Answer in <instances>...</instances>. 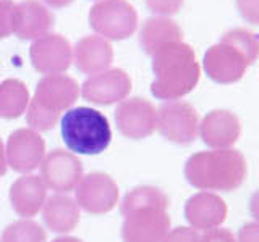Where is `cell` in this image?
<instances>
[{
    "label": "cell",
    "mask_w": 259,
    "mask_h": 242,
    "mask_svg": "<svg viewBox=\"0 0 259 242\" xmlns=\"http://www.w3.org/2000/svg\"><path fill=\"white\" fill-rule=\"evenodd\" d=\"M132 92V79L121 68H107L86 78L81 87L84 100L96 105L120 103Z\"/></svg>",
    "instance_id": "12"
},
{
    "label": "cell",
    "mask_w": 259,
    "mask_h": 242,
    "mask_svg": "<svg viewBox=\"0 0 259 242\" xmlns=\"http://www.w3.org/2000/svg\"><path fill=\"white\" fill-rule=\"evenodd\" d=\"M29 58L34 70L40 75H59L71 67L73 47L67 37L60 34H46L31 44Z\"/></svg>",
    "instance_id": "13"
},
{
    "label": "cell",
    "mask_w": 259,
    "mask_h": 242,
    "mask_svg": "<svg viewBox=\"0 0 259 242\" xmlns=\"http://www.w3.org/2000/svg\"><path fill=\"white\" fill-rule=\"evenodd\" d=\"M120 189L107 173L94 171L81 177L76 186L75 200L79 210L89 215H105L118 204Z\"/></svg>",
    "instance_id": "9"
},
{
    "label": "cell",
    "mask_w": 259,
    "mask_h": 242,
    "mask_svg": "<svg viewBox=\"0 0 259 242\" xmlns=\"http://www.w3.org/2000/svg\"><path fill=\"white\" fill-rule=\"evenodd\" d=\"M183 32L180 26L168 16H152L148 18L140 31V45L143 52L149 56H154L164 47L182 42Z\"/></svg>",
    "instance_id": "21"
},
{
    "label": "cell",
    "mask_w": 259,
    "mask_h": 242,
    "mask_svg": "<svg viewBox=\"0 0 259 242\" xmlns=\"http://www.w3.org/2000/svg\"><path fill=\"white\" fill-rule=\"evenodd\" d=\"M89 24L104 39L123 40L135 34L138 13L126 0H99L89 10Z\"/></svg>",
    "instance_id": "7"
},
{
    "label": "cell",
    "mask_w": 259,
    "mask_h": 242,
    "mask_svg": "<svg viewBox=\"0 0 259 242\" xmlns=\"http://www.w3.org/2000/svg\"><path fill=\"white\" fill-rule=\"evenodd\" d=\"M42 2L52 8H63V7H68L73 0H42Z\"/></svg>",
    "instance_id": "32"
},
{
    "label": "cell",
    "mask_w": 259,
    "mask_h": 242,
    "mask_svg": "<svg viewBox=\"0 0 259 242\" xmlns=\"http://www.w3.org/2000/svg\"><path fill=\"white\" fill-rule=\"evenodd\" d=\"M183 176L194 189L233 192L248 177V161L237 149H209L193 153L185 161Z\"/></svg>",
    "instance_id": "2"
},
{
    "label": "cell",
    "mask_w": 259,
    "mask_h": 242,
    "mask_svg": "<svg viewBox=\"0 0 259 242\" xmlns=\"http://www.w3.org/2000/svg\"><path fill=\"white\" fill-rule=\"evenodd\" d=\"M51 242H84V240H81L78 237H73V236H60V237H55Z\"/></svg>",
    "instance_id": "33"
},
{
    "label": "cell",
    "mask_w": 259,
    "mask_h": 242,
    "mask_svg": "<svg viewBox=\"0 0 259 242\" xmlns=\"http://www.w3.org/2000/svg\"><path fill=\"white\" fill-rule=\"evenodd\" d=\"M8 199L16 215L31 220L42 210L47 199V188L40 176L23 174L10 186Z\"/></svg>",
    "instance_id": "18"
},
{
    "label": "cell",
    "mask_w": 259,
    "mask_h": 242,
    "mask_svg": "<svg viewBox=\"0 0 259 242\" xmlns=\"http://www.w3.org/2000/svg\"><path fill=\"white\" fill-rule=\"evenodd\" d=\"M156 129L168 142L190 145L199 136V115L188 102H164L156 110Z\"/></svg>",
    "instance_id": "8"
},
{
    "label": "cell",
    "mask_w": 259,
    "mask_h": 242,
    "mask_svg": "<svg viewBox=\"0 0 259 242\" xmlns=\"http://www.w3.org/2000/svg\"><path fill=\"white\" fill-rule=\"evenodd\" d=\"M144 4L157 16H170L180 10L183 0H144Z\"/></svg>",
    "instance_id": "25"
},
{
    "label": "cell",
    "mask_w": 259,
    "mask_h": 242,
    "mask_svg": "<svg viewBox=\"0 0 259 242\" xmlns=\"http://www.w3.org/2000/svg\"><path fill=\"white\" fill-rule=\"evenodd\" d=\"M7 158H5V145L2 142V139H0V177H4L5 173H7Z\"/></svg>",
    "instance_id": "31"
},
{
    "label": "cell",
    "mask_w": 259,
    "mask_h": 242,
    "mask_svg": "<svg viewBox=\"0 0 259 242\" xmlns=\"http://www.w3.org/2000/svg\"><path fill=\"white\" fill-rule=\"evenodd\" d=\"M55 18L49 8L39 0H23L15 4L13 34L23 40H36L51 34Z\"/></svg>",
    "instance_id": "17"
},
{
    "label": "cell",
    "mask_w": 259,
    "mask_h": 242,
    "mask_svg": "<svg viewBox=\"0 0 259 242\" xmlns=\"http://www.w3.org/2000/svg\"><path fill=\"white\" fill-rule=\"evenodd\" d=\"M168 207V196L156 186L143 184L128 191L120 204L121 240L162 242L172 229Z\"/></svg>",
    "instance_id": "1"
},
{
    "label": "cell",
    "mask_w": 259,
    "mask_h": 242,
    "mask_svg": "<svg viewBox=\"0 0 259 242\" xmlns=\"http://www.w3.org/2000/svg\"><path fill=\"white\" fill-rule=\"evenodd\" d=\"M199 231L190 228V226H177L170 229L162 242H199Z\"/></svg>",
    "instance_id": "27"
},
{
    "label": "cell",
    "mask_w": 259,
    "mask_h": 242,
    "mask_svg": "<svg viewBox=\"0 0 259 242\" xmlns=\"http://www.w3.org/2000/svg\"><path fill=\"white\" fill-rule=\"evenodd\" d=\"M13 0H0V39L13 34Z\"/></svg>",
    "instance_id": "24"
},
{
    "label": "cell",
    "mask_w": 259,
    "mask_h": 242,
    "mask_svg": "<svg viewBox=\"0 0 259 242\" xmlns=\"http://www.w3.org/2000/svg\"><path fill=\"white\" fill-rule=\"evenodd\" d=\"M46 239L47 236L42 226L28 218H21L7 226L0 242H46Z\"/></svg>",
    "instance_id": "23"
},
{
    "label": "cell",
    "mask_w": 259,
    "mask_h": 242,
    "mask_svg": "<svg viewBox=\"0 0 259 242\" xmlns=\"http://www.w3.org/2000/svg\"><path fill=\"white\" fill-rule=\"evenodd\" d=\"M29 91L20 79L8 78L0 83V118H20L29 105Z\"/></svg>",
    "instance_id": "22"
},
{
    "label": "cell",
    "mask_w": 259,
    "mask_h": 242,
    "mask_svg": "<svg viewBox=\"0 0 259 242\" xmlns=\"http://www.w3.org/2000/svg\"><path fill=\"white\" fill-rule=\"evenodd\" d=\"M249 215L254 218V221L259 223V189L253 192V196L249 197V204H248Z\"/></svg>",
    "instance_id": "30"
},
{
    "label": "cell",
    "mask_w": 259,
    "mask_h": 242,
    "mask_svg": "<svg viewBox=\"0 0 259 242\" xmlns=\"http://www.w3.org/2000/svg\"><path fill=\"white\" fill-rule=\"evenodd\" d=\"M39 168L40 179L44 181L46 188L60 194H67L76 189L81 177L84 176L83 161L73 152L63 149H54L47 152Z\"/></svg>",
    "instance_id": "11"
},
{
    "label": "cell",
    "mask_w": 259,
    "mask_h": 242,
    "mask_svg": "<svg viewBox=\"0 0 259 242\" xmlns=\"http://www.w3.org/2000/svg\"><path fill=\"white\" fill-rule=\"evenodd\" d=\"M79 97V84L68 75H47L40 78L34 97L29 100L26 121L34 131H49L60 121L65 111L73 108Z\"/></svg>",
    "instance_id": "5"
},
{
    "label": "cell",
    "mask_w": 259,
    "mask_h": 242,
    "mask_svg": "<svg viewBox=\"0 0 259 242\" xmlns=\"http://www.w3.org/2000/svg\"><path fill=\"white\" fill-rule=\"evenodd\" d=\"M183 215L190 228L207 231L224 224L229 216V207L219 194L199 191L185 202Z\"/></svg>",
    "instance_id": "15"
},
{
    "label": "cell",
    "mask_w": 259,
    "mask_h": 242,
    "mask_svg": "<svg viewBox=\"0 0 259 242\" xmlns=\"http://www.w3.org/2000/svg\"><path fill=\"white\" fill-rule=\"evenodd\" d=\"M259 56V39L245 28L224 32L217 44L210 45L202 58L209 79L217 84H233L246 75L249 65Z\"/></svg>",
    "instance_id": "4"
},
{
    "label": "cell",
    "mask_w": 259,
    "mask_h": 242,
    "mask_svg": "<svg viewBox=\"0 0 259 242\" xmlns=\"http://www.w3.org/2000/svg\"><path fill=\"white\" fill-rule=\"evenodd\" d=\"M73 58L81 73L96 75L110 67L113 62V48L107 39L101 36H86L76 42Z\"/></svg>",
    "instance_id": "20"
},
{
    "label": "cell",
    "mask_w": 259,
    "mask_h": 242,
    "mask_svg": "<svg viewBox=\"0 0 259 242\" xmlns=\"http://www.w3.org/2000/svg\"><path fill=\"white\" fill-rule=\"evenodd\" d=\"M151 94L159 100L172 102L194 91L201 78V67L193 48L174 42L152 56Z\"/></svg>",
    "instance_id": "3"
},
{
    "label": "cell",
    "mask_w": 259,
    "mask_h": 242,
    "mask_svg": "<svg viewBox=\"0 0 259 242\" xmlns=\"http://www.w3.org/2000/svg\"><path fill=\"white\" fill-rule=\"evenodd\" d=\"M115 125L128 139H146L156 131V107L143 97L121 100L115 108Z\"/></svg>",
    "instance_id": "14"
},
{
    "label": "cell",
    "mask_w": 259,
    "mask_h": 242,
    "mask_svg": "<svg viewBox=\"0 0 259 242\" xmlns=\"http://www.w3.org/2000/svg\"><path fill=\"white\" fill-rule=\"evenodd\" d=\"M46 157V142L37 131L20 128L8 136L5 144V158L8 168L15 173L29 174L40 166Z\"/></svg>",
    "instance_id": "10"
},
{
    "label": "cell",
    "mask_w": 259,
    "mask_h": 242,
    "mask_svg": "<svg viewBox=\"0 0 259 242\" xmlns=\"http://www.w3.org/2000/svg\"><path fill=\"white\" fill-rule=\"evenodd\" d=\"M199 242H237V237L233 236L230 229L219 226V228L214 229L202 231L199 236Z\"/></svg>",
    "instance_id": "28"
},
{
    "label": "cell",
    "mask_w": 259,
    "mask_h": 242,
    "mask_svg": "<svg viewBox=\"0 0 259 242\" xmlns=\"http://www.w3.org/2000/svg\"><path fill=\"white\" fill-rule=\"evenodd\" d=\"M235 237H237V242H259V223L251 221L243 224Z\"/></svg>",
    "instance_id": "29"
},
{
    "label": "cell",
    "mask_w": 259,
    "mask_h": 242,
    "mask_svg": "<svg viewBox=\"0 0 259 242\" xmlns=\"http://www.w3.org/2000/svg\"><path fill=\"white\" fill-rule=\"evenodd\" d=\"M40 215L49 231L55 234H68L78 226L81 210L73 197L55 192L46 199Z\"/></svg>",
    "instance_id": "19"
},
{
    "label": "cell",
    "mask_w": 259,
    "mask_h": 242,
    "mask_svg": "<svg viewBox=\"0 0 259 242\" xmlns=\"http://www.w3.org/2000/svg\"><path fill=\"white\" fill-rule=\"evenodd\" d=\"M240 136V118L230 110H210L199 121V137L209 149H232Z\"/></svg>",
    "instance_id": "16"
},
{
    "label": "cell",
    "mask_w": 259,
    "mask_h": 242,
    "mask_svg": "<svg viewBox=\"0 0 259 242\" xmlns=\"http://www.w3.org/2000/svg\"><path fill=\"white\" fill-rule=\"evenodd\" d=\"M60 136L75 155H99L112 142V126L104 113L76 107L62 115Z\"/></svg>",
    "instance_id": "6"
},
{
    "label": "cell",
    "mask_w": 259,
    "mask_h": 242,
    "mask_svg": "<svg viewBox=\"0 0 259 242\" xmlns=\"http://www.w3.org/2000/svg\"><path fill=\"white\" fill-rule=\"evenodd\" d=\"M235 5L243 20L259 26V0H235Z\"/></svg>",
    "instance_id": "26"
}]
</instances>
